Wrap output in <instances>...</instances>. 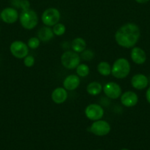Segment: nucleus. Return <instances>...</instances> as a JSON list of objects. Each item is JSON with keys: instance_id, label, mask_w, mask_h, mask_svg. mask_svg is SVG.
I'll use <instances>...</instances> for the list:
<instances>
[{"instance_id": "nucleus-26", "label": "nucleus", "mask_w": 150, "mask_h": 150, "mask_svg": "<svg viewBox=\"0 0 150 150\" xmlns=\"http://www.w3.org/2000/svg\"><path fill=\"white\" fill-rule=\"evenodd\" d=\"M146 98L147 102L150 104V86L147 89L146 92Z\"/></svg>"}, {"instance_id": "nucleus-8", "label": "nucleus", "mask_w": 150, "mask_h": 150, "mask_svg": "<svg viewBox=\"0 0 150 150\" xmlns=\"http://www.w3.org/2000/svg\"><path fill=\"white\" fill-rule=\"evenodd\" d=\"M104 114V110L100 105L96 103L89 104L85 109V115L91 121L101 120Z\"/></svg>"}, {"instance_id": "nucleus-25", "label": "nucleus", "mask_w": 150, "mask_h": 150, "mask_svg": "<svg viewBox=\"0 0 150 150\" xmlns=\"http://www.w3.org/2000/svg\"><path fill=\"white\" fill-rule=\"evenodd\" d=\"M29 7H30V3L28 0H21L20 8H21L22 10H28Z\"/></svg>"}, {"instance_id": "nucleus-22", "label": "nucleus", "mask_w": 150, "mask_h": 150, "mask_svg": "<svg viewBox=\"0 0 150 150\" xmlns=\"http://www.w3.org/2000/svg\"><path fill=\"white\" fill-rule=\"evenodd\" d=\"M40 43H41V40L38 37H32L28 40L27 45L31 49H36L39 47Z\"/></svg>"}, {"instance_id": "nucleus-2", "label": "nucleus", "mask_w": 150, "mask_h": 150, "mask_svg": "<svg viewBox=\"0 0 150 150\" xmlns=\"http://www.w3.org/2000/svg\"><path fill=\"white\" fill-rule=\"evenodd\" d=\"M131 66L129 61L125 58H119L112 65L111 74L118 79H123L127 77L130 73Z\"/></svg>"}, {"instance_id": "nucleus-18", "label": "nucleus", "mask_w": 150, "mask_h": 150, "mask_svg": "<svg viewBox=\"0 0 150 150\" xmlns=\"http://www.w3.org/2000/svg\"><path fill=\"white\" fill-rule=\"evenodd\" d=\"M87 92L92 96H96L99 95L103 90V86L97 81H92L89 83L86 88Z\"/></svg>"}, {"instance_id": "nucleus-17", "label": "nucleus", "mask_w": 150, "mask_h": 150, "mask_svg": "<svg viewBox=\"0 0 150 150\" xmlns=\"http://www.w3.org/2000/svg\"><path fill=\"white\" fill-rule=\"evenodd\" d=\"M87 43L85 40L82 38H76L72 40L71 48L72 51L76 53H82V51L86 49Z\"/></svg>"}, {"instance_id": "nucleus-30", "label": "nucleus", "mask_w": 150, "mask_h": 150, "mask_svg": "<svg viewBox=\"0 0 150 150\" xmlns=\"http://www.w3.org/2000/svg\"><path fill=\"white\" fill-rule=\"evenodd\" d=\"M0 32H1V28H0Z\"/></svg>"}, {"instance_id": "nucleus-24", "label": "nucleus", "mask_w": 150, "mask_h": 150, "mask_svg": "<svg viewBox=\"0 0 150 150\" xmlns=\"http://www.w3.org/2000/svg\"><path fill=\"white\" fill-rule=\"evenodd\" d=\"M24 64L26 67H31L35 64V58L31 55H27L24 58Z\"/></svg>"}, {"instance_id": "nucleus-11", "label": "nucleus", "mask_w": 150, "mask_h": 150, "mask_svg": "<svg viewBox=\"0 0 150 150\" xmlns=\"http://www.w3.org/2000/svg\"><path fill=\"white\" fill-rule=\"evenodd\" d=\"M121 103L122 105L127 108H131L135 105L138 102V96L135 92L132 91H126L123 92L120 97Z\"/></svg>"}, {"instance_id": "nucleus-9", "label": "nucleus", "mask_w": 150, "mask_h": 150, "mask_svg": "<svg viewBox=\"0 0 150 150\" xmlns=\"http://www.w3.org/2000/svg\"><path fill=\"white\" fill-rule=\"evenodd\" d=\"M104 95L110 99L116 100L121 97L122 94L121 87L116 82H108L103 86Z\"/></svg>"}, {"instance_id": "nucleus-14", "label": "nucleus", "mask_w": 150, "mask_h": 150, "mask_svg": "<svg viewBox=\"0 0 150 150\" xmlns=\"http://www.w3.org/2000/svg\"><path fill=\"white\" fill-rule=\"evenodd\" d=\"M130 57L132 61L136 64H143L146 60V54L144 50L139 47L132 48L130 53Z\"/></svg>"}, {"instance_id": "nucleus-13", "label": "nucleus", "mask_w": 150, "mask_h": 150, "mask_svg": "<svg viewBox=\"0 0 150 150\" xmlns=\"http://www.w3.org/2000/svg\"><path fill=\"white\" fill-rule=\"evenodd\" d=\"M80 84L79 76L75 74L69 75L63 80V87L67 91H74L77 89Z\"/></svg>"}, {"instance_id": "nucleus-31", "label": "nucleus", "mask_w": 150, "mask_h": 150, "mask_svg": "<svg viewBox=\"0 0 150 150\" xmlns=\"http://www.w3.org/2000/svg\"><path fill=\"white\" fill-rule=\"evenodd\" d=\"M98 150H101V149H98Z\"/></svg>"}, {"instance_id": "nucleus-3", "label": "nucleus", "mask_w": 150, "mask_h": 150, "mask_svg": "<svg viewBox=\"0 0 150 150\" xmlns=\"http://www.w3.org/2000/svg\"><path fill=\"white\" fill-rule=\"evenodd\" d=\"M19 21L22 27L27 30L33 29L38 23V16L36 12L32 9L22 10L19 15Z\"/></svg>"}, {"instance_id": "nucleus-23", "label": "nucleus", "mask_w": 150, "mask_h": 150, "mask_svg": "<svg viewBox=\"0 0 150 150\" xmlns=\"http://www.w3.org/2000/svg\"><path fill=\"white\" fill-rule=\"evenodd\" d=\"M94 57V54L91 50L85 49L81 53L80 58L85 61H91Z\"/></svg>"}, {"instance_id": "nucleus-29", "label": "nucleus", "mask_w": 150, "mask_h": 150, "mask_svg": "<svg viewBox=\"0 0 150 150\" xmlns=\"http://www.w3.org/2000/svg\"><path fill=\"white\" fill-rule=\"evenodd\" d=\"M0 20H1V16H0Z\"/></svg>"}, {"instance_id": "nucleus-10", "label": "nucleus", "mask_w": 150, "mask_h": 150, "mask_svg": "<svg viewBox=\"0 0 150 150\" xmlns=\"http://www.w3.org/2000/svg\"><path fill=\"white\" fill-rule=\"evenodd\" d=\"M1 19L3 22L7 24L15 23L19 18V15L16 9L13 7H6L0 13Z\"/></svg>"}, {"instance_id": "nucleus-19", "label": "nucleus", "mask_w": 150, "mask_h": 150, "mask_svg": "<svg viewBox=\"0 0 150 150\" xmlns=\"http://www.w3.org/2000/svg\"><path fill=\"white\" fill-rule=\"evenodd\" d=\"M112 66L107 62H100L97 65V70L102 76H109L111 74Z\"/></svg>"}, {"instance_id": "nucleus-1", "label": "nucleus", "mask_w": 150, "mask_h": 150, "mask_svg": "<svg viewBox=\"0 0 150 150\" xmlns=\"http://www.w3.org/2000/svg\"><path fill=\"white\" fill-rule=\"evenodd\" d=\"M141 37L138 25L128 23L121 26L115 34V40L119 46L124 48H133Z\"/></svg>"}, {"instance_id": "nucleus-7", "label": "nucleus", "mask_w": 150, "mask_h": 150, "mask_svg": "<svg viewBox=\"0 0 150 150\" xmlns=\"http://www.w3.org/2000/svg\"><path fill=\"white\" fill-rule=\"evenodd\" d=\"M110 125L104 120L94 121L90 126L89 130L94 135L97 136H104L110 132Z\"/></svg>"}, {"instance_id": "nucleus-16", "label": "nucleus", "mask_w": 150, "mask_h": 150, "mask_svg": "<svg viewBox=\"0 0 150 150\" xmlns=\"http://www.w3.org/2000/svg\"><path fill=\"white\" fill-rule=\"evenodd\" d=\"M54 36L52 28L50 26H43L38 32V38L43 42H49L54 38Z\"/></svg>"}, {"instance_id": "nucleus-5", "label": "nucleus", "mask_w": 150, "mask_h": 150, "mask_svg": "<svg viewBox=\"0 0 150 150\" xmlns=\"http://www.w3.org/2000/svg\"><path fill=\"white\" fill-rule=\"evenodd\" d=\"M60 20V13L57 8L49 7L44 11L41 15V21L45 26H54L56 23H59Z\"/></svg>"}, {"instance_id": "nucleus-21", "label": "nucleus", "mask_w": 150, "mask_h": 150, "mask_svg": "<svg viewBox=\"0 0 150 150\" xmlns=\"http://www.w3.org/2000/svg\"><path fill=\"white\" fill-rule=\"evenodd\" d=\"M66 30V26L63 23H57L52 26L53 33L56 36H62L65 34Z\"/></svg>"}, {"instance_id": "nucleus-4", "label": "nucleus", "mask_w": 150, "mask_h": 150, "mask_svg": "<svg viewBox=\"0 0 150 150\" xmlns=\"http://www.w3.org/2000/svg\"><path fill=\"white\" fill-rule=\"evenodd\" d=\"M61 64L68 70H74L80 64V56L74 51H65L60 57Z\"/></svg>"}, {"instance_id": "nucleus-27", "label": "nucleus", "mask_w": 150, "mask_h": 150, "mask_svg": "<svg viewBox=\"0 0 150 150\" xmlns=\"http://www.w3.org/2000/svg\"><path fill=\"white\" fill-rule=\"evenodd\" d=\"M136 2L139 3V4H145V3L148 2L149 0H135Z\"/></svg>"}, {"instance_id": "nucleus-15", "label": "nucleus", "mask_w": 150, "mask_h": 150, "mask_svg": "<svg viewBox=\"0 0 150 150\" xmlns=\"http://www.w3.org/2000/svg\"><path fill=\"white\" fill-rule=\"evenodd\" d=\"M51 100L56 104H62L68 98V92L64 87H57L52 91L51 95Z\"/></svg>"}, {"instance_id": "nucleus-20", "label": "nucleus", "mask_w": 150, "mask_h": 150, "mask_svg": "<svg viewBox=\"0 0 150 150\" xmlns=\"http://www.w3.org/2000/svg\"><path fill=\"white\" fill-rule=\"evenodd\" d=\"M76 75L79 77H86L89 75L90 73V68L88 67V65H87L86 64H79L77 67H76Z\"/></svg>"}, {"instance_id": "nucleus-12", "label": "nucleus", "mask_w": 150, "mask_h": 150, "mask_svg": "<svg viewBox=\"0 0 150 150\" xmlns=\"http://www.w3.org/2000/svg\"><path fill=\"white\" fill-rule=\"evenodd\" d=\"M131 84L134 89L137 90H142L146 89L149 85V79L145 75L138 73L134 75L131 79Z\"/></svg>"}, {"instance_id": "nucleus-28", "label": "nucleus", "mask_w": 150, "mask_h": 150, "mask_svg": "<svg viewBox=\"0 0 150 150\" xmlns=\"http://www.w3.org/2000/svg\"><path fill=\"white\" fill-rule=\"evenodd\" d=\"M121 150H129L128 149H121Z\"/></svg>"}, {"instance_id": "nucleus-6", "label": "nucleus", "mask_w": 150, "mask_h": 150, "mask_svg": "<svg viewBox=\"0 0 150 150\" xmlns=\"http://www.w3.org/2000/svg\"><path fill=\"white\" fill-rule=\"evenodd\" d=\"M10 51L16 59H22L29 54V47L27 44L21 40H15L10 44Z\"/></svg>"}]
</instances>
